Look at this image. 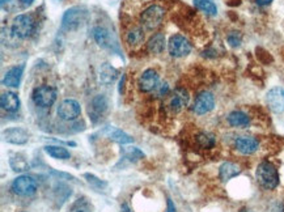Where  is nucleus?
Listing matches in <instances>:
<instances>
[{"label": "nucleus", "mask_w": 284, "mask_h": 212, "mask_svg": "<svg viewBox=\"0 0 284 212\" xmlns=\"http://www.w3.org/2000/svg\"><path fill=\"white\" fill-rule=\"evenodd\" d=\"M92 36H93V40L100 47L109 48V50H117L118 48V43L113 37V34L106 28L96 26L92 30Z\"/></svg>", "instance_id": "8"}, {"label": "nucleus", "mask_w": 284, "mask_h": 212, "mask_svg": "<svg viewBox=\"0 0 284 212\" xmlns=\"http://www.w3.org/2000/svg\"><path fill=\"white\" fill-rule=\"evenodd\" d=\"M243 212H249V211H246V210H243Z\"/></svg>", "instance_id": "41"}, {"label": "nucleus", "mask_w": 284, "mask_h": 212, "mask_svg": "<svg viewBox=\"0 0 284 212\" xmlns=\"http://www.w3.org/2000/svg\"><path fill=\"white\" fill-rule=\"evenodd\" d=\"M109 138L112 140L120 143V144H128V143H132L134 139L131 138L130 135H127L124 131L120 130V128H113L109 132Z\"/></svg>", "instance_id": "26"}, {"label": "nucleus", "mask_w": 284, "mask_h": 212, "mask_svg": "<svg viewBox=\"0 0 284 212\" xmlns=\"http://www.w3.org/2000/svg\"><path fill=\"white\" fill-rule=\"evenodd\" d=\"M11 190L13 191V194L19 195V197H32L37 191V182L30 175H20V177L13 179Z\"/></svg>", "instance_id": "5"}, {"label": "nucleus", "mask_w": 284, "mask_h": 212, "mask_svg": "<svg viewBox=\"0 0 284 212\" xmlns=\"http://www.w3.org/2000/svg\"><path fill=\"white\" fill-rule=\"evenodd\" d=\"M124 80H126V76H122V79H121V82H120V93H122L123 92V85H124Z\"/></svg>", "instance_id": "38"}, {"label": "nucleus", "mask_w": 284, "mask_h": 212, "mask_svg": "<svg viewBox=\"0 0 284 212\" xmlns=\"http://www.w3.org/2000/svg\"><path fill=\"white\" fill-rule=\"evenodd\" d=\"M45 152L49 156L58 159V160H67V159L71 157L70 151L64 148V147H60V145H46Z\"/></svg>", "instance_id": "23"}, {"label": "nucleus", "mask_w": 284, "mask_h": 212, "mask_svg": "<svg viewBox=\"0 0 284 212\" xmlns=\"http://www.w3.org/2000/svg\"><path fill=\"white\" fill-rule=\"evenodd\" d=\"M159 85V74L152 68H148L140 75V78L138 79V86L139 89L148 93L152 90L156 89V86Z\"/></svg>", "instance_id": "12"}, {"label": "nucleus", "mask_w": 284, "mask_h": 212, "mask_svg": "<svg viewBox=\"0 0 284 212\" xmlns=\"http://www.w3.org/2000/svg\"><path fill=\"white\" fill-rule=\"evenodd\" d=\"M3 139L11 144L23 145L29 140V134L21 127H12L3 131Z\"/></svg>", "instance_id": "13"}, {"label": "nucleus", "mask_w": 284, "mask_h": 212, "mask_svg": "<svg viewBox=\"0 0 284 212\" xmlns=\"http://www.w3.org/2000/svg\"><path fill=\"white\" fill-rule=\"evenodd\" d=\"M0 105H1V109L5 112L15 113L20 108V98L13 92H5L0 97Z\"/></svg>", "instance_id": "17"}, {"label": "nucleus", "mask_w": 284, "mask_h": 212, "mask_svg": "<svg viewBox=\"0 0 284 212\" xmlns=\"http://www.w3.org/2000/svg\"><path fill=\"white\" fill-rule=\"evenodd\" d=\"M197 143L201 148L209 149L212 148L216 140H215V136L209 132H201V134L197 135Z\"/></svg>", "instance_id": "27"}, {"label": "nucleus", "mask_w": 284, "mask_h": 212, "mask_svg": "<svg viewBox=\"0 0 284 212\" xmlns=\"http://www.w3.org/2000/svg\"><path fill=\"white\" fill-rule=\"evenodd\" d=\"M124 156H126V159H128L130 161H136L138 159L144 157V153L138 148H127L124 151Z\"/></svg>", "instance_id": "34"}, {"label": "nucleus", "mask_w": 284, "mask_h": 212, "mask_svg": "<svg viewBox=\"0 0 284 212\" xmlns=\"http://www.w3.org/2000/svg\"><path fill=\"white\" fill-rule=\"evenodd\" d=\"M34 104L40 108H50L56 100V90L49 85L37 86L33 90Z\"/></svg>", "instance_id": "6"}, {"label": "nucleus", "mask_w": 284, "mask_h": 212, "mask_svg": "<svg viewBox=\"0 0 284 212\" xmlns=\"http://www.w3.org/2000/svg\"><path fill=\"white\" fill-rule=\"evenodd\" d=\"M227 42L229 43V46L232 47H239L243 42V36L240 32H231V33L227 36Z\"/></svg>", "instance_id": "33"}, {"label": "nucleus", "mask_w": 284, "mask_h": 212, "mask_svg": "<svg viewBox=\"0 0 284 212\" xmlns=\"http://www.w3.org/2000/svg\"><path fill=\"white\" fill-rule=\"evenodd\" d=\"M235 147L243 155H251L258 149L259 143L253 136H240V138L236 139Z\"/></svg>", "instance_id": "16"}, {"label": "nucleus", "mask_w": 284, "mask_h": 212, "mask_svg": "<svg viewBox=\"0 0 284 212\" xmlns=\"http://www.w3.org/2000/svg\"><path fill=\"white\" fill-rule=\"evenodd\" d=\"M9 165L15 171H24L26 169H29V165L21 155H16V156L11 157L9 159Z\"/></svg>", "instance_id": "28"}, {"label": "nucleus", "mask_w": 284, "mask_h": 212, "mask_svg": "<svg viewBox=\"0 0 284 212\" xmlns=\"http://www.w3.org/2000/svg\"><path fill=\"white\" fill-rule=\"evenodd\" d=\"M194 5L209 16H215L217 13V8L212 0H194Z\"/></svg>", "instance_id": "25"}, {"label": "nucleus", "mask_w": 284, "mask_h": 212, "mask_svg": "<svg viewBox=\"0 0 284 212\" xmlns=\"http://www.w3.org/2000/svg\"><path fill=\"white\" fill-rule=\"evenodd\" d=\"M189 93H187L186 89L183 88H177L173 94L169 98V109L172 110L173 113H180L185 106H187L189 104Z\"/></svg>", "instance_id": "14"}, {"label": "nucleus", "mask_w": 284, "mask_h": 212, "mask_svg": "<svg viewBox=\"0 0 284 212\" xmlns=\"http://www.w3.org/2000/svg\"><path fill=\"white\" fill-rule=\"evenodd\" d=\"M255 177H257V181L261 185V187L266 190H274L279 185V174H278L277 168L267 161L261 163L258 165Z\"/></svg>", "instance_id": "1"}, {"label": "nucleus", "mask_w": 284, "mask_h": 212, "mask_svg": "<svg viewBox=\"0 0 284 212\" xmlns=\"http://www.w3.org/2000/svg\"><path fill=\"white\" fill-rule=\"evenodd\" d=\"M215 106V97L212 93L209 92H202L197 96L194 101V105H193V112L198 116H203V114H207L213 109Z\"/></svg>", "instance_id": "10"}, {"label": "nucleus", "mask_w": 284, "mask_h": 212, "mask_svg": "<svg viewBox=\"0 0 284 212\" xmlns=\"http://www.w3.org/2000/svg\"><path fill=\"white\" fill-rule=\"evenodd\" d=\"M84 177L86 178V181H88V183H89L90 186L93 187V189L96 190H102L105 189V187L108 186V182H105V181H102V179L97 178L94 174H90V173H85L84 174Z\"/></svg>", "instance_id": "31"}, {"label": "nucleus", "mask_w": 284, "mask_h": 212, "mask_svg": "<svg viewBox=\"0 0 284 212\" xmlns=\"http://www.w3.org/2000/svg\"><path fill=\"white\" fill-rule=\"evenodd\" d=\"M126 42L130 47H139L144 42V32L142 28H132L126 36Z\"/></svg>", "instance_id": "22"}, {"label": "nucleus", "mask_w": 284, "mask_h": 212, "mask_svg": "<svg viewBox=\"0 0 284 212\" xmlns=\"http://www.w3.org/2000/svg\"><path fill=\"white\" fill-rule=\"evenodd\" d=\"M155 90H157V96H159V97L166 96V94L169 93L168 83H161L160 85L156 86V89H155Z\"/></svg>", "instance_id": "35"}, {"label": "nucleus", "mask_w": 284, "mask_h": 212, "mask_svg": "<svg viewBox=\"0 0 284 212\" xmlns=\"http://www.w3.org/2000/svg\"><path fill=\"white\" fill-rule=\"evenodd\" d=\"M92 109H93L97 114H102V113L108 109V100H106V97L102 96V94L94 97L93 100H92Z\"/></svg>", "instance_id": "29"}, {"label": "nucleus", "mask_w": 284, "mask_h": 212, "mask_svg": "<svg viewBox=\"0 0 284 212\" xmlns=\"http://www.w3.org/2000/svg\"><path fill=\"white\" fill-rule=\"evenodd\" d=\"M266 102L270 110L274 113H283L284 112V89L281 86H275L273 89H270L266 94Z\"/></svg>", "instance_id": "11"}, {"label": "nucleus", "mask_w": 284, "mask_h": 212, "mask_svg": "<svg viewBox=\"0 0 284 212\" xmlns=\"http://www.w3.org/2000/svg\"><path fill=\"white\" fill-rule=\"evenodd\" d=\"M68 212H92V207L86 202L85 198L78 199V201L71 206V209L68 210Z\"/></svg>", "instance_id": "30"}, {"label": "nucleus", "mask_w": 284, "mask_h": 212, "mask_svg": "<svg viewBox=\"0 0 284 212\" xmlns=\"http://www.w3.org/2000/svg\"><path fill=\"white\" fill-rule=\"evenodd\" d=\"M169 54L174 58H183L190 54L191 45L186 38L181 34H174L169 38L168 42Z\"/></svg>", "instance_id": "7"}, {"label": "nucleus", "mask_w": 284, "mask_h": 212, "mask_svg": "<svg viewBox=\"0 0 284 212\" xmlns=\"http://www.w3.org/2000/svg\"><path fill=\"white\" fill-rule=\"evenodd\" d=\"M24 68H25V66L20 64V66H16V67H12L11 70H8L5 75H4L3 80H1L3 85L9 86V88H19L21 79H23Z\"/></svg>", "instance_id": "15"}, {"label": "nucleus", "mask_w": 284, "mask_h": 212, "mask_svg": "<svg viewBox=\"0 0 284 212\" xmlns=\"http://www.w3.org/2000/svg\"><path fill=\"white\" fill-rule=\"evenodd\" d=\"M166 212H176V206H174L170 198H168V209H166Z\"/></svg>", "instance_id": "36"}, {"label": "nucleus", "mask_w": 284, "mask_h": 212, "mask_svg": "<svg viewBox=\"0 0 284 212\" xmlns=\"http://www.w3.org/2000/svg\"><path fill=\"white\" fill-rule=\"evenodd\" d=\"M228 123L232 127H247L250 125V118L243 112L236 110L228 116Z\"/></svg>", "instance_id": "21"}, {"label": "nucleus", "mask_w": 284, "mask_h": 212, "mask_svg": "<svg viewBox=\"0 0 284 212\" xmlns=\"http://www.w3.org/2000/svg\"><path fill=\"white\" fill-rule=\"evenodd\" d=\"M240 173H241V169H240L239 165L229 163V161L221 164V167L219 168V177L223 182H228L229 179L237 177Z\"/></svg>", "instance_id": "19"}, {"label": "nucleus", "mask_w": 284, "mask_h": 212, "mask_svg": "<svg viewBox=\"0 0 284 212\" xmlns=\"http://www.w3.org/2000/svg\"><path fill=\"white\" fill-rule=\"evenodd\" d=\"M12 32L19 40H26L32 37L36 29V23L32 16L29 15H17L12 21Z\"/></svg>", "instance_id": "4"}, {"label": "nucleus", "mask_w": 284, "mask_h": 212, "mask_svg": "<svg viewBox=\"0 0 284 212\" xmlns=\"http://www.w3.org/2000/svg\"><path fill=\"white\" fill-rule=\"evenodd\" d=\"M166 46V41H165V36L162 33H156L150 38V41L147 43V50L151 54L159 55L165 50Z\"/></svg>", "instance_id": "20"}, {"label": "nucleus", "mask_w": 284, "mask_h": 212, "mask_svg": "<svg viewBox=\"0 0 284 212\" xmlns=\"http://www.w3.org/2000/svg\"><path fill=\"white\" fill-rule=\"evenodd\" d=\"M81 114V106L76 100L67 98L60 102L58 108V116L64 121H74Z\"/></svg>", "instance_id": "9"}, {"label": "nucleus", "mask_w": 284, "mask_h": 212, "mask_svg": "<svg viewBox=\"0 0 284 212\" xmlns=\"http://www.w3.org/2000/svg\"><path fill=\"white\" fill-rule=\"evenodd\" d=\"M86 16H88V9L85 7H72L64 12L62 17V28L67 32H74L78 30L82 24L85 23Z\"/></svg>", "instance_id": "2"}, {"label": "nucleus", "mask_w": 284, "mask_h": 212, "mask_svg": "<svg viewBox=\"0 0 284 212\" xmlns=\"http://www.w3.org/2000/svg\"><path fill=\"white\" fill-rule=\"evenodd\" d=\"M117 78H118V71L113 67L112 64H101L100 71H98V79H100V82H101L102 84H105V85L112 84V83L116 82Z\"/></svg>", "instance_id": "18"}, {"label": "nucleus", "mask_w": 284, "mask_h": 212, "mask_svg": "<svg viewBox=\"0 0 284 212\" xmlns=\"http://www.w3.org/2000/svg\"><path fill=\"white\" fill-rule=\"evenodd\" d=\"M1 8L8 12H15L24 7L20 0H1Z\"/></svg>", "instance_id": "32"}, {"label": "nucleus", "mask_w": 284, "mask_h": 212, "mask_svg": "<svg viewBox=\"0 0 284 212\" xmlns=\"http://www.w3.org/2000/svg\"><path fill=\"white\" fill-rule=\"evenodd\" d=\"M255 1H257V4H258V5L265 7V5H269V4L273 3L274 0H255Z\"/></svg>", "instance_id": "37"}, {"label": "nucleus", "mask_w": 284, "mask_h": 212, "mask_svg": "<svg viewBox=\"0 0 284 212\" xmlns=\"http://www.w3.org/2000/svg\"><path fill=\"white\" fill-rule=\"evenodd\" d=\"M165 16V9L159 4H152L146 8L140 15V24L146 29L155 30L161 25Z\"/></svg>", "instance_id": "3"}, {"label": "nucleus", "mask_w": 284, "mask_h": 212, "mask_svg": "<svg viewBox=\"0 0 284 212\" xmlns=\"http://www.w3.org/2000/svg\"><path fill=\"white\" fill-rule=\"evenodd\" d=\"M122 211H123V212H131L130 209L127 207V205H122Z\"/></svg>", "instance_id": "40"}, {"label": "nucleus", "mask_w": 284, "mask_h": 212, "mask_svg": "<svg viewBox=\"0 0 284 212\" xmlns=\"http://www.w3.org/2000/svg\"><path fill=\"white\" fill-rule=\"evenodd\" d=\"M20 1H21V4H23V7L25 8V7H29L30 4L33 3L34 0H20Z\"/></svg>", "instance_id": "39"}, {"label": "nucleus", "mask_w": 284, "mask_h": 212, "mask_svg": "<svg viewBox=\"0 0 284 212\" xmlns=\"http://www.w3.org/2000/svg\"><path fill=\"white\" fill-rule=\"evenodd\" d=\"M17 40L19 38L16 37L13 32H12L11 28H7V26H3L1 28V42H3L4 46H7V47L15 48L17 47Z\"/></svg>", "instance_id": "24"}]
</instances>
